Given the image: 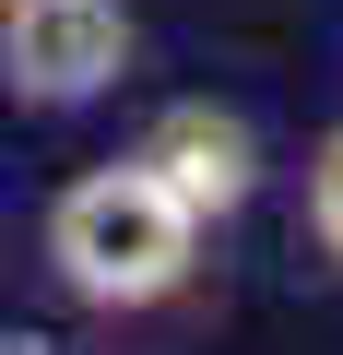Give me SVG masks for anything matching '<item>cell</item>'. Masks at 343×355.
<instances>
[{
	"mask_svg": "<svg viewBox=\"0 0 343 355\" xmlns=\"http://www.w3.org/2000/svg\"><path fill=\"white\" fill-rule=\"evenodd\" d=\"M36 249H48V272L83 308H166L190 284V261H202V214L166 190L142 154H118V166H83L48 202Z\"/></svg>",
	"mask_w": 343,
	"mask_h": 355,
	"instance_id": "cell-1",
	"label": "cell"
},
{
	"mask_svg": "<svg viewBox=\"0 0 343 355\" xmlns=\"http://www.w3.org/2000/svg\"><path fill=\"white\" fill-rule=\"evenodd\" d=\"M130 48V0H0V83L24 107H95Z\"/></svg>",
	"mask_w": 343,
	"mask_h": 355,
	"instance_id": "cell-2",
	"label": "cell"
},
{
	"mask_svg": "<svg viewBox=\"0 0 343 355\" xmlns=\"http://www.w3.org/2000/svg\"><path fill=\"white\" fill-rule=\"evenodd\" d=\"M130 154H142V166L166 178V190H178V202L202 214V225H213V214H237V202L261 190V130H249L237 107H213V95L166 107V119H154Z\"/></svg>",
	"mask_w": 343,
	"mask_h": 355,
	"instance_id": "cell-3",
	"label": "cell"
},
{
	"mask_svg": "<svg viewBox=\"0 0 343 355\" xmlns=\"http://www.w3.org/2000/svg\"><path fill=\"white\" fill-rule=\"evenodd\" d=\"M308 237L343 272V130H319V154H308Z\"/></svg>",
	"mask_w": 343,
	"mask_h": 355,
	"instance_id": "cell-4",
	"label": "cell"
}]
</instances>
